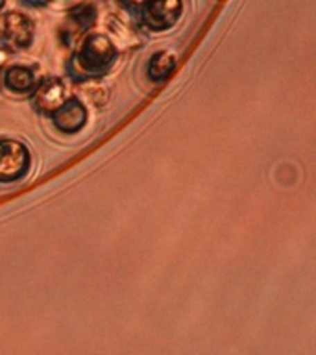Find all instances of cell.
Instances as JSON below:
<instances>
[{
    "mask_svg": "<svg viewBox=\"0 0 316 355\" xmlns=\"http://www.w3.org/2000/svg\"><path fill=\"white\" fill-rule=\"evenodd\" d=\"M119 60V49L105 33L93 32L83 37L78 50L67 61V76L72 82L85 83L105 76Z\"/></svg>",
    "mask_w": 316,
    "mask_h": 355,
    "instance_id": "cell-1",
    "label": "cell"
},
{
    "mask_svg": "<svg viewBox=\"0 0 316 355\" xmlns=\"http://www.w3.org/2000/svg\"><path fill=\"white\" fill-rule=\"evenodd\" d=\"M32 171V152L19 139L0 137V183L10 185L24 180Z\"/></svg>",
    "mask_w": 316,
    "mask_h": 355,
    "instance_id": "cell-2",
    "label": "cell"
},
{
    "mask_svg": "<svg viewBox=\"0 0 316 355\" xmlns=\"http://www.w3.org/2000/svg\"><path fill=\"white\" fill-rule=\"evenodd\" d=\"M135 17L139 24L148 32L161 33L170 30L182 19L183 4L179 0H150L135 4Z\"/></svg>",
    "mask_w": 316,
    "mask_h": 355,
    "instance_id": "cell-3",
    "label": "cell"
},
{
    "mask_svg": "<svg viewBox=\"0 0 316 355\" xmlns=\"http://www.w3.org/2000/svg\"><path fill=\"white\" fill-rule=\"evenodd\" d=\"M2 43L8 49L26 50L32 46L35 39V22L30 15L21 11H10L2 19V30H0Z\"/></svg>",
    "mask_w": 316,
    "mask_h": 355,
    "instance_id": "cell-4",
    "label": "cell"
},
{
    "mask_svg": "<svg viewBox=\"0 0 316 355\" xmlns=\"http://www.w3.org/2000/svg\"><path fill=\"white\" fill-rule=\"evenodd\" d=\"M67 96V85L63 78L60 76H46L35 85L33 93L30 94L32 100V107L37 113L44 116H52L54 111H58L61 105L65 104Z\"/></svg>",
    "mask_w": 316,
    "mask_h": 355,
    "instance_id": "cell-5",
    "label": "cell"
},
{
    "mask_svg": "<svg viewBox=\"0 0 316 355\" xmlns=\"http://www.w3.org/2000/svg\"><path fill=\"white\" fill-rule=\"evenodd\" d=\"M89 119L87 105L83 104L80 98H71L65 100V104L61 105L60 110L54 111L50 121L54 124V128L58 132L67 133V135H74V133H80L85 128Z\"/></svg>",
    "mask_w": 316,
    "mask_h": 355,
    "instance_id": "cell-6",
    "label": "cell"
},
{
    "mask_svg": "<svg viewBox=\"0 0 316 355\" xmlns=\"http://www.w3.org/2000/svg\"><path fill=\"white\" fill-rule=\"evenodd\" d=\"M0 82H2L6 91L11 94H32L35 85H37L33 69L21 65V63L4 67V71L0 74Z\"/></svg>",
    "mask_w": 316,
    "mask_h": 355,
    "instance_id": "cell-7",
    "label": "cell"
},
{
    "mask_svg": "<svg viewBox=\"0 0 316 355\" xmlns=\"http://www.w3.org/2000/svg\"><path fill=\"white\" fill-rule=\"evenodd\" d=\"M176 63V54H172L168 50H157L150 55L148 63H146V76L150 82L163 83L174 72Z\"/></svg>",
    "mask_w": 316,
    "mask_h": 355,
    "instance_id": "cell-8",
    "label": "cell"
},
{
    "mask_svg": "<svg viewBox=\"0 0 316 355\" xmlns=\"http://www.w3.org/2000/svg\"><path fill=\"white\" fill-rule=\"evenodd\" d=\"M71 21H74L80 32H85L96 22V8L93 4H76L69 10Z\"/></svg>",
    "mask_w": 316,
    "mask_h": 355,
    "instance_id": "cell-9",
    "label": "cell"
},
{
    "mask_svg": "<svg viewBox=\"0 0 316 355\" xmlns=\"http://www.w3.org/2000/svg\"><path fill=\"white\" fill-rule=\"evenodd\" d=\"M2 60H6V55H2V58H0V74H2V71H4V61Z\"/></svg>",
    "mask_w": 316,
    "mask_h": 355,
    "instance_id": "cell-10",
    "label": "cell"
},
{
    "mask_svg": "<svg viewBox=\"0 0 316 355\" xmlns=\"http://www.w3.org/2000/svg\"><path fill=\"white\" fill-rule=\"evenodd\" d=\"M4 6H6L4 0H0V10H2V8H4Z\"/></svg>",
    "mask_w": 316,
    "mask_h": 355,
    "instance_id": "cell-11",
    "label": "cell"
}]
</instances>
